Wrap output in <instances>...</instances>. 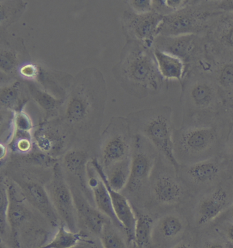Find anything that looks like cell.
I'll return each instance as SVG.
<instances>
[{"instance_id":"obj_30","label":"cell","mask_w":233,"mask_h":248,"mask_svg":"<svg viewBox=\"0 0 233 248\" xmlns=\"http://www.w3.org/2000/svg\"><path fill=\"white\" fill-rule=\"evenodd\" d=\"M28 1L23 0L0 1V31H5L17 22L26 11Z\"/></svg>"},{"instance_id":"obj_21","label":"cell","mask_w":233,"mask_h":248,"mask_svg":"<svg viewBox=\"0 0 233 248\" xmlns=\"http://www.w3.org/2000/svg\"><path fill=\"white\" fill-rule=\"evenodd\" d=\"M0 86L1 108L13 112L24 110L31 100L26 82L17 78H1Z\"/></svg>"},{"instance_id":"obj_45","label":"cell","mask_w":233,"mask_h":248,"mask_svg":"<svg viewBox=\"0 0 233 248\" xmlns=\"http://www.w3.org/2000/svg\"><path fill=\"white\" fill-rule=\"evenodd\" d=\"M73 248H88V246H87L86 244V241L80 243V244L78 245V246H75V247Z\"/></svg>"},{"instance_id":"obj_11","label":"cell","mask_w":233,"mask_h":248,"mask_svg":"<svg viewBox=\"0 0 233 248\" xmlns=\"http://www.w3.org/2000/svg\"><path fill=\"white\" fill-rule=\"evenodd\" d=\"M157 153L158 152L147 139L137 134H133L131 174L125 189L129 194L138 192L148 180L155 165Z\"/></svg>"},{"instance_id":"obj_13","label":"cell","mask_w":233,"mask_h":248,"mask_svg":"<svg viewBox=\"0 0 233 248\" xmlns=\"http://www.w3.org/2000/svg\"><path fill=\"white\" fill-rule=\"evenodd\" d=\"M197 68L207 73L216 82L224 100L233 96V53H214L208 50Z\"/></svg>"},{"instance_id":"obj_40","label":"cell","mask_w":233,"mask_h":248,"mask_svg":"<svg viewBox=\"0 0 233 248\" xmlns=\"http://www.w3.org/2000/svg\"><path fill=\"white\" fill-rule=\"evenodd\" d=\"M86 244L88 248H104L100 238H94L93 239L88 238L86 240Z\"/></svg>"},{"instance_id":"obj_14","label":"cell","mask_w":233,"mask_h":248,"mask_svg":"<svg viewBox=\"0 0 233 248\" xmlns=\"http://www.w3.org/2000/svg\"><path fill=\"white\" fill-rule=\"evenodd\" d=\"M1 78H17L21 67L30 61V56L22 38L7 31H0Z\"/></svg>"},{"instance_id":"obj_7","label":"cell","mask_w":233,"mask_h":248,"mask_svg":"<svg viewBox=\"0 0 233 248\" xmlns=\"http://www.w3.org/2000/svg\"><path fill=\"white\" fill-rule=\"evenodd\" d=\"M133 134L127 117H112L102 132L99 144V160L103 168L130 158Z\"/></svg>"},{"instance_id":"obj_34","label":"cell","mask_w":233,"mask_h":248,"mask_svg":"<svg viewBox=\"0 0 233 248\" xmlns=\"http://www.w3.org/2000/svg\"><path fill=\"white\" fill-rule=\"evenodd\" d=\"M8 195L7 186L1 183L0 188V229L1 240L9 239L10 229L8 222Z\"/></svg>"},{"instance_id":"obj_9","label":"cell","mask_w":233,"mask_h":248,"mask_svg":"<svg viewBox=\"0 0 233 248\" xmlns=\"http://www.w3.org/2000/svg\"><path fill=\"white\" fill-rule=\"evenodd\" d=\"M33 139L39 152L56 159L69 150L75 137L58 117L41 122L33 132Z\"/></svg>"},{"instance_id":"obj_28","label":"cell","mask_w":233,"mask_h":248,"mask_svg":"<svg viewBox=\"0 0 233 248\" xmlns=\"http://www.w3.org/2000/svg\"><path fill=\"white\" fill-rule=\"evenodd\" d=\"M159 73L167 81L177 80L182 83L185 76L186 66L180 59L153 48Z\"/></svg>"},{"instance_id":"obj_41","label":"cell","mask_w":233,"mask_h":248,"mask_svg":"<svg viewBox=\"0 0 233 248\" xmlns=\"http://www.w3.org/2000/svg\"><path fill=\"white\" fill-rule=\"evenodd\" d=\"M203 248H228L226 245L222 244L219 241H208L204 245Z\"/></svg>"},{"instance_id":"obj_33","label":"cell","mask_w":233,"mask_h":248,"mask_svg":"<svg viewBox=\"0 0 233 248\" xmlns=\"http://www.w3.org/2000/svg\"><path fill=\"white\" fill-rule=\"evenodd\" d=\"M121 231L111 221H109L100 238L104 248H130Z\"/></svg>"},{"instance_id":"obj_35","label":"cell","mask_w":233,"mask_h":248,"mask_svg":"<svg viewBox=\"0 0 233 248\" xmlns=\"http://www.w3.org/2000/svg\"><path fill=\"white\" fill-rule=\"evenodd\" d=\"M33 128V120L24 110L14 112L13 117V131L30 132L32 133Z\"/></svg>"},{"instance_id":"obj_17","label":"cell","mask_w":233,"mask_h":248,"mask_svg":"<svg viewBox=\"0 0 233 248\" xmlns=\"http://www.w3.org/2000/svg\"><path fill=\"white\" fill-rule=\"evenodd\" d=\"M8 222L10 229L8 242L13 248H20L19 238L22 228H30L27 223L30 218V213L20 194L13 184H8Z\"/></svg>"},{"instance_id":"obj_5","label":"cell","mask_w":233,"mask_h":248,"mask_svg":"<svg viewBox=\"0 0 233 248\" xmlns=\"http://www.w3.org/2000/svg\"><path fill=\"white\" fill-rule=\"evenodd\" d=\"M232 124L225 115L214 123L185 125L174 130L176 157L178 154L187 158H211L224 146Z\"/></svg>"},{"instance_id":"obj_18","label":"cell","mask_w":233,"mask_h":248,"mask_svg":"<svg viewBox=\"0 0 233 248\" xmlns=\"http://www.w3.org/2000/svg\"><path fill=\"white\" fill-rule=\"evenodd\" d=\"M208 50L214 53H233V13H222L206 34Z\"/></svg>"},{"instance_id":"obj_36","label":"cell","mask_w":233,"mask_h":248,"mask_svg":"<svg viewBox=\"0 0 233 248\" xmlns=\"http://www.w3.org/2000/svg\"><path fill=\"white\" fill-rule=\"evenodd\" d=\"M126 4L131 11L137 14H145L152 11V0H129Z\"/></svg>"},{"instance_id":"obj_3","label":"cell","mask_w":233,"mask_h":248,"mask_svg":"<svg viewBox=\"0 0 233 248\" xmlns=\"http://www.w3.org/2000/svg\"><path fill=\"white\" fill-rule=\"evenodd\" d=\"M181 104L187 124L214 123L226 115L222 93L216 82L207 73L192 68L180 83Z\"/></svg>"},{"instance_id":"obj_39","label":"cell","mask_w":233,"mask_h":248,"mask_svg":"<svg viewBox=\"0 0 233 248\" xmlns=\"http://www.w3.org/2000/svg\"><path fill=\"white\" fill-rule=\"evenodd\" d=\"M224 111H225L226 116L233 123V96L225 100Z\"/></svg>"},{"instance_id":"obj_37","label":"cell","mask_w":233,"mask_h":248,"mask_svg":"<svg viewBox=\"0 0 233 248\" xmlns=\"http://www.w3.org/2000/svg\"><path fill=\"white\" fill-rule=\"evenodd\" d=\"M223 148L226 156L229 157L230 160L233 161V123L231 125Z\"/></svg>"},{"instance_id":"obj_20","label":"cell","mask_w":233,"mask_h":248,"mask_svg":"<svg viewBox=\"0 0 233 248\" xmlns=\"http://www.w3.org/2000/svg\"><path fill=\"white\" fill-rule=\"evenodd\" d=\"M71 190L78 213L79 224L83 226L94 237L100 238L105 224L110 219L89 203L78 188L73 187Z\"/></svg>"},{"instance_id":"obj_29","label":"cell","mask_w":233,"mask_h":248,"mask_svg":"<svg viewBox=\"0 0 233 248\" xmlns=\"http://www.w3.org/2000/svg\"><path fill=\"white\" fill-rule=\"evenodd\" d=\"M88 238L85 232H73L63 223H60L56 233L50 241L38 248H73Z\"/></svg>"},{"instance_id":"obj_2","label":"cell","mask_w":233,"mask_h":248,"mask_svg":"<svg viewBox=\"0 0 233 248\" xmlns=\"http://www.w3.org/2000/svg\"><path fill=\"white\" fill-rule=\"evenodd\" d=\"M112 73L125 92L136 98L155 96L168 88L169 82L159 73L153 48L140 42L127 40Z\"/></svg>"},{"instance_id":"obj_4","label":"cell","mask_w":233,"mask_h":248,"mask_svg":"<svg viewBox=\"0 0 233 248\" xmlns=\"http://www.w3.org/2000/svg\"><path fill=\"white\" fill-rule=\"evenodd\" d=\"M132 133L142 136L175 170L180 163L174 152L172 110L161 106L133 112L127 115Z\"/></svg>"},{"instance_id":"obj_22","label":"cell","mask_w":233,"mask_h":248,"mask_svg":"<svg viewBox=\"0 0 233 248\" xmlns=\"http://www.w3.org/2000/svg\"><path fill=\"white\" fill-rule=\"evenodd\" d=\"M87 172H88V187L93 193V201L96 204L97 208L124 232L121 224L118 222L114 212L111 198L106 186L94 168L90 160L88 164Z\"/></svg>"},{"instance_id":"obj_44","label":"cell","mask_w":233,"mask_h":248,"mask_svg":"<svg viewBox=\"0 0 233 248\" xmlns=\"http://www.w3.org/2000/svg\"><path fill=\"white\" fill-rule=\"evenodd\" d=\"M6 144L1 143V161L3 162L4 158H6L8 153V148Z\"/></svg>"},{"instance_id":"obj_32","label":"cell","mask_w":233,"mask_h":248,"mask_svg":"<svg viewBox=\"0 0 233 248\" xmlns=\"http://www.w3.org/2000/svg\"><path fill=\"white\" fill-rule=\"evenodd\" d=\"M133 248H148L152 241L153 219L149 215L137 212Z\"/></svg>"},{"instance_id":"obj_47","label":"cell","mask_w":233,"mask_h":248,"mask_svg":"<svg viewBox=\"0 0 233 248\" xmlns=\"http://www.w3.org/2000/svg\"><path fill=\"white\" fill-rule=\"evenodd\" d=\"M226 246H227L228 248H233V244H231V243L229 242L226 244Z\"/></svg>"},{"instance_id":"obj_6","label":"cell","mask_w":233,"mask_h":248,"mask_svg":"<svg viewBox=\"0 0 233 248\" xmlns=\"http://www.w3.org/2000/svg\"><path fill=\"white\" fill-rule=\"evenodd\" d=\"M222 13L217 10L216 1L192 0L185 7L164 16L158 36H206L208 30Z\"/></svg>"},{"instance_id":"obj_43","label":"cell","mask_w":233,"mask_h":248,"mask_svg":"<svg viewBox=\"0 0 233 248\" xmlns=\"http://www.w3.org/2000/svg\"><path fill=\"white\" fill-rule=\"evenodd\" d=\"M170 248H194L192 245L185 241H181L174 245Z\"/></svg>"},{"instance_id":"obj_31","label":"cell","mask_w":233,"mask_h":248,"mask_svg":"<svg viewBox=\"0 0 233 248\" xmlns=\"http://www.w3.org/2000/svg\"><path fill=\"white\" fill-rule=\"evenodd\" d=\"M104 169V168H103ZM107 181L111 188L116 192L126 189L131 174V157L104 169Z\"/></svg>"},{"instance_id":"obj_15","label":"cell","mask_w":233,"mask_h":248,"mask_svg":"<svg viewBox=\"0 0 233 248\" xmlns=\"http://www.w3.org/2000/svg\"><path fill=\"white\" fill-rule=\"evenodd\" d=\"M100 179L103 180L106 186L110 198H111L114 212L118 219V222L121 224L123 229L124 234L127 239L129 247H133L134 239H135V229L136 224V214L133 210L130 201L123 194L116 192L111 188L107 183L106 174L103 166L100 163V160L95 157L90 160Z\"/></svg>"},{"instance_id":"obj_27","label":"cell","mask_w":233,"mask_h":248,"mask_svg":"<svg viewBox=\"0 0 233 248\" xmlns=\"http://www.w3.org/2000/svg\"><path fill=\"white\" fill-rule=\"evenodd\" d=\"M220 164L214 157L197 161L189 164L185 174L189 180L196 184H207L214 182L220 174Z\"/></svg>"},{"instance_id":"obj_46","label":"cell","mask_w":233,"mask_h":248,"mask_svg":"<svg viewBox=\"0 0 233 248\" xmlns=\"http://www.w3.org/2000/svg\"><path fill=\"white\" fill-rule=\"evenodd\" d=\"M230 216H231V218H232L233 222V205L231 207V210H230Z\"/></svg>"},{"instance_id":"obj_25","label":"cell","mask_w":233,"mask_h":248,"mask_svg":"<svg viewBox=\"0 0 233 248\" xmlns=\"http://www.w3.org/2000/svg\"><path fill=\"white\" fill-rule=\"evenodd\" d=\"M90 162L88 152L81 148L69 149L64 155L65 168L78 179L82 189L87 192L88 186V164Z\"/></svg>"},{"instance_id":"obj_16","label":"cell","mask_w":233,"mask_h":248,"mask_svg":"<svg viewBox=\"0 0 233 248\" xmlns=\"http://www.w3.org/2000/svg\"><path fill=\"white\" fill-rule=\"evenodd\" d=\"M18 185L26 201L45 217L50 225L58 229L60 225V217L45 187L34 181L18 182Z\"/></svg>"},{"instance_id":"obj_38","label":"cell","mask_w":233,"mask_h":248,"mask_svg":"<svg viewBox=\"0 0 233 248\" xmlns=\"http://www.w3.org/2000/svg\"><path fill=\"white\" fill-rule=\"evenodd\" d=\"M216 7L222 13H233V0L216 1Z\"/></svg>"},{"instance_id":"obj_23","label":"cell","mask_w":233,"mask_h":248,"mask_svg":"<svg viewBox=\"0 0 233 248\" xmlns=\"http://www.w3.org/2000/svg\"><path fill=\"white\" fill-rule=\"evenodd\" d=\"M185 222L182 216L176 214H167L159 219L154 226L152 242L166 244L177 240L185 232Z\"/></svg>"},{"instance_id":"obj_26","label":"cell","mask_w":233,"mask_h":248,"mask_svg":"<svg viewBox=\"0 0 233 248\" xmlns=\"http://www.w3.org/2000/svg\"><path fill=\"white\" fill-rule=\"evenodd\" d=\"M24 81V80H23ZM29 90L30 98L36 102L45 113V120H52L60 116L64 100L45 91L33 82L25 81Z\"/></svg>"},{"instance_id":"obj_12","label":"cell","mask_w":233,"mask_h":248,"mask_svg":"<svg viewBox=\"0 0 233 248\" xmlns=\"http://www.w3.org/2000/svg\"><path fill=\"white\" fill-rule=\"evenodd\" d=\"M163 18L154 11L145 14H137L131 10L125 11L121 17L122 32L126 40L140 42L153 48Z\"/></svg>"},{"instance_id":"obj_42","label":"cell","mask_w":233,"mask_h":248,"mask_svg":"<svg viewBox=\"0 0 233 248\" xmlns=\"http://www.w3.org/2000/svg\"><path fill=\"white\" fill-rule=\"evenodd\" d=\"M224 232L229 242L233 244V222L229 223L224 227Z\"/></svg>"},{"instance_id":"obj_8","label":"cell","mask_w":233,"mask_h":248,"mask_svg":"<svg viewBox=\"0 0 233 248\" xmlns=\"http://www.w3.org/2000/svg\"><path fill=\"white\" fill-rule=\"evenodd\" d=\"M153 48L180 59L185 64L187 73L207 56V37L197 34L158 36L154 42Z\"/></svg>"},{"instance_id":"obj_24","label":"cell","mask_w":233,"mask_h":248,"mask_svg":"<svg viewBox=\"0 0 233 248\" xmlns=\"http://www.w3.org/2000/svg\"><path fill=\"white\" fill-rule=\"evenodd\" d=\"M152 192L159 203L173 205L182 201L183 192L181 184L166 174L159 175L152 182Z\"/></svg>"},{"instance_id":"obj_10","label":"cell","mask_w":233,"mask_h":248,"mask_svg":"<svg viewBox=\"0 0 233 248\" xmlns=\"http://www.w3.org/2000/svg\"><path fill=\"white\" fill-rule=\"evenodd\" d=\"M47 190L61 223L73 232H79L78 213L73 192L58 162L53 167V174Z\"/></svg>"},{"instance_id":"obj_1","label":"cell","mask_w":233,"mask_h":248,"mask_svg":"<svg viewBox=\"0 0 233 248\" xmlns=\"http://www.w3.org/2000/svg\"><path fill=\"white\" fill-rule=\"evenodd\" d=\"M107 99L103 74L96 68H85L73 78L59 117L75 138H88L100 130Z\"/></svg>"},{"instance_id":"obj_19","label":"cell","mask_w":233,"mask_h":248,"mask_svg":"<svg viewBox=\"0 0 233 248\" xmlns=\"http://www.w3.org/2000/svg\"><path fill=\"white\" fill-rule=\"evenodd\" d=\"M230 202L229 192L223 187H218L202 198L196 209L197 225H206L218 217L228 208Z\"/></svg>"}]
</instances>
